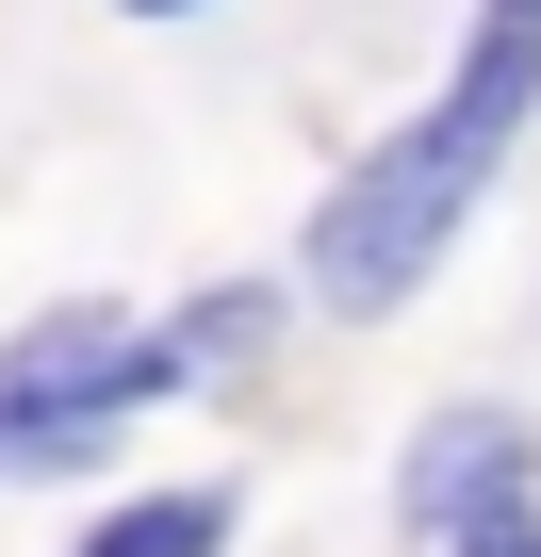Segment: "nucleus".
Instances as JSON below:
<instances>
[{"label": "nucleus", "instance_id": "f257e3e1", "mask_svg": "<svg viewBox=\"0 0 541 557\" xmlns=\"http://www.w3.org/2000/svg\"><path fill=\"white\" fill-rule=\"evenodd\" d=\"M525 99H541V0H476L459 83H443L378 164H345V181H329V213H312V296H329L345 329H378V312H410V296H427V262H443V246H459V213L492 197V164H508Z\"/></svg>", "mask_w": 541, "mask_h": 557}, {"label": "nucleus", "instance_id": "f03ea898", "mask_svg": "<svg viewBox=\"0 0 541 557\" xmlns=\"http://www.w3.org/2000/svg\"><path fill=\"white\" fill-rule=\"evenodd\" d=\"M394 508H410V541H427V557H443V541H476L492 508H525V410H443V426L410 443Z\"/></svg>", "mask_w": 541, "mask_h": 557}, {"label": "nucleus", "instance_id": "7ed1b4c3", "mask_svg": "<svg viewBox=\"0 0 541 557\" xmlns=\"http://www.w3.org/2000/svg\"><path fill=\"white\" fill-rule=\"evenodd\" d=\"M66 557H230V492L197 475V492H115Z\"/></svg>", "mask_w": 541, "mask_h": 557}, {"label": "nucleus", "instance_id": "20e7f679", "mask_svg": "<svg viewBox=\"0 0 541 557\" xmlns=\"http://www.w3.org/2000/svg\"><path fill=\"white\" fill-rule=\"evenodd\" d=\"M164 345H181V377H197V361L230 377V361H262V345H280V296H262V278H230V296H197Z\"/></svg>", "mask_w": 541, "mask_h": 557}, {"label": "nucleus", "instance_id": "39448f33", "mask_svg": "<svg viewBox=\"0 0 541 557\" xmlns=\"http://www.w3.org/2000/svg\"><path fill=\"white\" fill-rule=\"evenodd\" d=\"M443 557H541V492H525V508H492V524H476V541H443Z\"/></svg>", "mask_w": 541, "mask_h": 557}, {"label": "nucleus", "instance_id": "423d86ee", "mask_svg": "<svg viewBox=\"0 0 541 557\" xmlns=\"http://www.w3.org/2000/svg\"><path fill=\"white\" fill-rule=\"evenodd\" d=\"M115 17H197V0H115Z\"/></svg>", "mask_w": 541, "mask_h": 557}]
</instances>
